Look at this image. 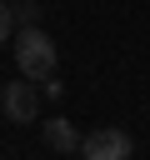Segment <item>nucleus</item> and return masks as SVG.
<instances>
[{
  "label": "nucleus",
  "mask_w": 150,
  "mask_h": 160,
  "mask_svg": "<svg viewBox=\"0 0 150 160\" xmlns=\"http://www.w3.org/2000/svg\"><path fill=\"white\" fill-rule=\"evenodd\" d=\"M55 65H60L55 40H50L40 25H20V35H15V70H20L25 80H50Z\"/></svg>",
  "instance_id": "f257e3e1"
},
{
  "label": "nucleus",
  "mask_w": 150,
  "mask_h": 160,
  "mask_svg": "<svg viewBox=\"0 0 150 160\" xmlns=\"http://www.w3.org/2000/svg\"><path fill=\"white\" fill-rule=\"evenodd\" d=\"M80 155H85V160H130V155H135V140H130V130H120V125H100V130L80 135Z\"/></svg>",
  "instance_id": "f03ea898"
},
{
  "label": "nucleus",
  "mask_w": 150,
  "mask_h": 160,
  "mask_svg": "<svg viewBox=\"0 0 150 160\" xmlns=\"http://www.w3.org/2000/svg\"><path fill=\"white\" fill-rule=\"evenodd\" d=\"M0 110H5V120H15V125L40 120V90H35L30 80H5V90H0Z\"/></svg>",
  "instance_id": "7ed1b4c3"
},
{
  "label": "nucleus",
  "mask_w": 150,
  "mask_h": 160,
  "mask_svg": "<svg viewBox=\"0 0 150 160\" xmlns=\"http://www.w3.org/2000/svg\"><path fill=\"white\" fill-rule=\"evenodd\" d=\"M40 130H45V145H50V150H60V155L80 150V130H75L65 115H50V120H40Z\"/></svg>",
  "instance_id": "20e7f679"
},
{
  "label": "nucleus",
  "mask_w": 150,
  "mask_h": 160,
  "mask_svg": "<svg viewBox=\"0 0 150 160\" xmlns=\"http://www.w3.org/2000/svg\"><path fill=\"white\" fill-rule=\"evenodd\" d=\"M15 25H40V0H15Z\"/></svg>",
  "instance_id": "39448f33"
},
{
  "label": "nucleus",
  "mask_w": 150,
  "mask_h": 160,
  "mask_svg": "<svg viewBox=\"0 0 150 160\" xmlns=\"http://www.w3.org/2000/svg\"><path fill=\"white\" fill-rule=\"evenodd\" d=\"M5 40H15V10L0 0V45H5Z\"/></svg>",
  "instance_id": "423d86ee"
},
{
  "label": "nucleus",
  "mask_w": 150,
  "mask_h": 160,
  "mask_svg": "<svg viewBox=\"0 0 150 160\" xmlns=\"http://www.w3.org/2000/svg\"><path fill=\"white\" fill-rule=\"evenodd\" d=\"M40 95H45V100H55V105H60V95H65V85H60V80H45V85H40Z\"/></svg>",
  "instance_id": "0eeeda50"
}]
</instances>
